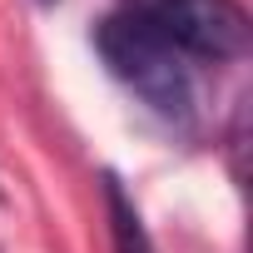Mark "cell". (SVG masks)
I'll use <instances>...</instances> for the list:
<instances>
[{
  "instance_id": "6da1fadb",
  "label": "cell",
  "mask_w": 253,
  "mask_h": 253,
  "mask_svg": "<svg viewBox=\"0 0 253 253\" xmlns=\"http://www.w3.org/2000/svg\"><path fill=\"white\" fill-rule=\"evenodd\" d=\"M94 50L104 70L129 89L149 114H159L174 129L199 124V75L179 45H169L154 25L129 10H114L94 25Z\"/></svg>"
},
{
  "instance_id": "7a4b0ae2",
  "label": "cell",
  "mask_w": 253,
  "mask_h": 253,
  "mask_svg": "<svg viewBox=\"0 0 253 253\" xmlns=\"http://www.w3.org/2000/svg\"><path fill=\"white\" fill-rule=\"evenodd\" d=\"M124 10L154 25L189 60H243L253 25L238 0H124Z\"/></svg>"
},
{
  "instance_id": "3957f363",
  "label": "cell",
  "mask_w": 253,
  "mask_h": 253,
  "mask_svg": "<svg viewBox=\"0 0 253 253\" xmlns=\"http://www.w3.org/2000/svg\"><path fill=\"white\" fill-rule=\"evenodd\" d=\"M104 213H109V243H114V253H154V238H149L134 199L124 194V184L114 174H104Z\"/></svg>"
}]
</instances>
